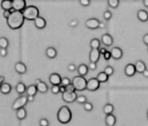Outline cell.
I'll return each instance as SVG.
<instances>
[{
    "label": "cell",
    "instance_id": "obj_1",
    "mask_svg": "<svg viewBox=\"0 0 148 126\" xmlns=\"http://www.w3.org/2000/svg\"><path fill=\"white\" fill-rule=\"evenodd\" d=\"M24 20H25V18H24L22 11L12 10L10 17L6 19V22H7V25L9 26L10 29L18 30L23 26Z\"/></svg>",
    "mask_w": 148,
    "mask_h": 126
},
{
    "label": "cell",
    "instance_id": "obj_2",
    "mask_svg": "<svg viewBox=\"0 0 148 126\" xmlns=\"http://www.w3.org/2000/svg\"><path fill=\"white\" fill-rule=\"evenodd\" d=\"M56 118H57V120H58V122L60 124L67 125L72 119V112H71L70 109L68 106L64 105V106H62L58 110Z\"/></svg>",
    "mask_w": 148,
    "mask_h": 126
},
{
    "label": "cell",
    "instance_id": "obj_3",
    "mask_svg": "<svg viewBox=\"0 0 148 126\" xmlns=\"http://www.w3.org/2000/svg\"><path fill=\"white\" fill-rule=\"evenodd\" d=\"M25 19L29 21H34L37 17H39V10L35 5H29L22 11Z\"/></svg>",
    "mask_w": 148,
    "mask_h": 126
},
{
    "label": "cell",
    "instance_id": "obj_4",
    "mask_svg": "<svg viewBox=\"0 0 148 126\" xmlns=\"http://www.w3.org/2000/svg\"><path fill=\"white\" fill-rule=\"evenodd\" d=\"M87 82L88 80L83 76H75L72 79V84H74L76 91H83L87 88Z\"/></svg>",
    "mask_w": 148,
    "mask_h": 126
},
{
    "label": "cell",
    "instance_id": "obj_5",
    "mask_svg": "<svg viewBox=\"0 0 148 126\" xmlns=\"http://www.w3.org/2000/svg\"><path fill=\"white\" fill-rule=\"evenodd\" d=\"M28 103V98L27 96H23L21 95L19 98H17L12 104V106H11V109L13 111H17L18 109L20 108H23L25 107V105H27Z\"/></svg>",
    "mask_w": 148,
    "mask_h": 126
},
{
    "label": "cell",
    "instance_id": "obj_6",
    "mask_svg": "<svg viewBox=\"0 0 148 126\" xmlns=\"http://www.w3.org/2000/svg\"><path fill=\"white\" fill-rule=\"evenodd\" d=\"M101 86V83L96 78H92L88 80L87 82V88L86 90L88 91H97Z\"/></svg>",
    "mask_w": 148,
    "mask_h": 126
},
{
    "label": "cell",
    "instance_id": "obj_7",
    "mask_svg": "<svg viewBox=\"0 0 148 126\" xmlns=\"http://www.w3.org/2000/svg\"><path fill=\"white\" fill-rule=\"evenodd\" d=\"M78 95L75 91L73 92H69V91H65L64 93L62 94V98L63 100V102L67 103V104H71L76 101Z\"/></svg>",
    "mask_w": 148,
    "mask_h": 126
},
{
    "label": "cell",
    "instance_id": "obj_8",
    "mask_svg": "<svg viewBox=\"0 0 148 126\" xmlns=\"http://www.w3.org/2000/svg\"><path fill=\"white\" fill-rule=\"evenodd\" d=\"M100 23L101 21H99V19L95 17H91V18H88L85 22V26L89 30H96L99 28Z\"/></svg>",
    "mask_w": 148,
    "mask_h": 126
},
{
    "label": "cell",
    "instance_id": "obj_9",
    "mask_svg": "<svg viewBox=\"0 0 148 126\" xmlns=\"http://www.w3.org/2000/svg\"><path fill=\"white\" fill-rule=\"evenodd\" d=\"M12 8L13 10L23 11L26 8L25 0H12Z\"/></svg>",
    "mask_w": 148,
    "mask_h": 126
},
{
    "label": "cell",
    "instance_id": "obj_10",
    "mask_svg": "<svg viewBox=\"0 0 148 126\" xmlns=\"http://www.w3.org/2000/svg\"><path fill=\"white\" fill-rule=\"evenodd\" d=\"M35 84L37 88V91L40 92V93H47L48 91H49V86L47 85V84L40 79H36L35 81Z\"/></svg>",
    "mask_w": 148,
    "mask_h": 126
},
{
    "label": "cell",
    "instance_id": "obj_11",
    "mask_svg": "<svg viewBox=\"0 0 148 126\" xmlns=\"http://www.w3.org/2000/svg\"><path fill=\"white\" fill-rule=\"evenodd\" d=\"M101 42L107 47H110L112 46V44H114V38L113 37L109 34V33H105L101 36Z\"/></svg>",
    "mask_w": 148,
    "mask_h": 126
},
{
    "label": "cell",
    "instance_id": "obj_12",
    "mask_svg": "<svg viewBox=\"0 0 148 126\" xmlns=\"http://www.w3.org/2000/svg\"><path fill=\"white\" fill-rule=\"evenodd\" d=\"M124 73L127 77L128 78H132L135 75L136 73V69H135V66L134 64H127L126 66H125V69H124Z\"/></svg>",
    "mask_w": 148,
    "mask_h": 126
},
{
    "label": "cell",
    "instance_id": "obj_13",
    "mask_svg": "<svg viewBox=\"0 0 148 126\" xmlns=\"http://www.w3.org/2000/svg\"><path fill=\"white\" fill-rule=\"evenodd\" d=\"M100 51L99 49H91L89 52V61L90 63H97L100 60Z\"/></svg>",
    "mask_w": 148,
    "mask_h": 126
},
{
    "label": "cell",
    "instance_id": "obj_14",
    "mask_svg": "<svg viewBox=\"0 0 148 126\" xmlns=\"http://www.w3.org/2000/svg\"><path fill=\"white\" fill-rule=\"evenodd\" d=\"M34 24L35 27L38 30H42L46 27L47 25V22L46 20L42 17H37L35 20H34Z\"/></svg>",
    "mask_w": 148,
    "mask_h": 126
},
{
    "label": "cell",
    "instance_id": "obj_15",
    "mask_svg": "<svg viewBox=\"0 0 148 126\" xmlns=\"http://www.w3.org/2000/svg\"><path fill=\"white\" fill-rule=\"evenodd\" d=\"M111 55H112V57L115 60H120L123 57V51L121 50V48L120 47H114L112 50H111Z\"/></svg>",
    "mask_w": 148,
    "mask_h": 126
},
{
    "label": "cell",
    "instance_id": "obj_16",
    "mask_svg": "<svg viewBox=\"0 0 148 126\" xmlns=\"http://www.w3.org/2000/svg\"><path fill=\"white\" fill-rule=\"evenodd\" d=\"M14 69H15L16 72L18 73V74H20V75L25 74L27 72V66L23 62H17V63H16L15 65H14Z\"/></svg>",
    "mask_w": 148,
    "mask_h": 126
},
{
    "label": "cell",
    "instance_id": "obj_17",
    "mask_svg": "<svg viewBox=\"0 0 148 126\" xmlns=\"http://www.w3.org/2000/svg\"><path fill=\"white\" fill-rule=\"evenodd\" d=\"M49 81L52 85H60L62 82V77L58 73H52L49 78Z\"/></svg>",
    "mask_w": 148,
    "mask_h": 126
},
{
    "label": "cell",
    "instance_id": "obj_18",
    "mask_svg": "<svg viewBox=\"0 0 148 126\" xmlns=\"http://www.w3.org/2000/svg\"><path fill=\"white\" fill-rule=\"evenodd\" d=\"M134 66H135V69H136V72H138L140 74H142L143 71L147 70V65H146L145 62L142 61V60L136 61V63L134 64Z\"/></svg>",
    "mask_w": 148,
    "mask_h": 126
},
{
    "label": "cell",
    "instance_id": "obj_19",
    "mask_svg": "<svg viewBox=\"0 0 148 126\" xmlns=\"http://www.w3.org/2000/svg\"><path fill=\"white\" fill-rule=\"evenodd\" d=\"M45 54H46V57L48 58H50V59H54L57 56V51L55 47H48L46 49V51H45Z\"/></svg>",
    "mask_w": 148,
    "mask_h": 126
},
{
    "label": "cell",
    "instance_id": "obj_20",
    "mask_svg": "<svg viewBox=\"0 0 148 126\" xmlns=\"http://www.w3.org/2000/svg\"><path fill=\"white\" fill-rule=\"evenodd\" d=\"M137 17L140 22L146 23L148 21V12L145 10H139L137 12Z\"/></svg>",
    "mask_w": 148,
    "mask_h": 126
},
{
    "label": "cell",
    "instance_id": "obj_21",
    "mask_svg": "<svg viewBox=\"0 0 148 126\" xmlns=\"http://www.w3.org/2000/svg\"><path fill=\"white\" fill-rule=\"evenodd\" d=\"M88 71H89L88 66L87 64H81L78 66V68H77L78 75H80V76H83V77H85V76H87V75H88Z\"/></svg>",
    "mask_w": 148,
    "mask_h": 126
},
{
    "label": "cell",
    "instance_id": "obj_22",
    "mask_svg": "<svg viewBox=\"0 0 148 126\" xmlns=\"http://www.w3.org/2000/svg\"><path fill=\"white\" fill-rule=\"evenodd\" d=\"M117 122V118L114 114L107 115L105 118V124L107 126H114Z\"/></svg>",
    "mask_w": 148,
    "mask_h": 126
},
{
    "label": "cell",
    "instance_id": "obj_23",
    "mask_svg": "<svg viewBox=\"0 0 148 126\" xmlns=\"http://www.w3.org/2000/svg\"><path fill=\"white\" fill-rule=\"evenodd\" d=\"M16 117L19 121L24 120L27 118V111L25 110V108H20L17 111H16Z\"/></svg>",
    "mask_w": 148,
    "mask_h": 126
},
{
    "label": "cell",
    "instance_id": "obj_24",
    "mask_svg": "<svg viewBox=\"0 0 148 126\" xmlns=\"http://www.w3.org/2000/svg\"><path fill=\"white\" fill-rule=\"evenodd\" d=\"M12 87L9 83H3L1 87H0V92L3 95H8L11 92Z\"/></svg>",
    "mask_w": 148,
    "mask_h": 126
},
{
    "label": "cell",
    "instance_id": "obj_25",
    "mask_svg": "<svg viewBox=\"0 0 148 126\" xmlns=\"http://www.w3.org/2000/svg\"><path fill=\"white\" fill-rule=\"evenodd\" d=\"M0 6L3 10H12V0H2Z\"/></svg>",
    "mask_w": 148,
    "mask_h": 126
},
{
    "label": "cell",
    "instance_id": "obj_26",
    "mask_svg": "<svg viewBox=\"0 0 148 126\" xmlns=\"http://www.w3.org/2000/svg\"><path fill=\"white\" fill-rule=\"evenodd\" d=\"M26 90H27V87H26V85L23 82H19L16 85V91L20 96L23 95V93H25L26 92Z\"/></svg>",
    "mask_w": 148,
    "mask_h": 126
},
{
    "label": "cell",
    "instance_id": "obj_27",
    "mask_svg": "<svg viewBox=\"0 0 148 126\" xmlns=\"http://www.w3.org/2000/svg\"><path fill=\"white\" fill-rule=\"evenodd\" d=\"M114 111V106L112 104H106L103 107V113L107 116V115H110L113 114Z\"/></svg>",
    "mask_w": 148,
    "mask_h": 126
},
{
    "label": "cell",
    "instance_id": "obj_28",
    "mask_svg": "<svg viewBox=\"0 0 148 126\" xmlns=\"http://www.w3.org/2000/svg\"><path fill=\"white\" fill-rule=\"evenodd\" d=\"M26 92H27V96H36V93L38 92L36 84H30V85H29L27 87Z\"/></svg>",
    "mask_w": 148,
    "mask_h": 126
},
{
    "label": "cell",
    "instance_id": "obj_29",
    "mask_svg": "<svg viewBox=\"0 0 148 126\" xmlns=\"http://www.w3.org/2000/svg\"><path fill=\"white\" fill-rule=\"evenodd\" d=\"M96 78L99 80V82L101 84V83H107L108 81V78H109V76H108L104 71H101L100 73H98Z\"/></svg>",
    "mask_w": 148,
    "mask_h": 126
},
{
    "label": "cell",
    "instance_id": "obj_30",
    "mask_svg": "<svg viewBox=\"0 0 148 126\" xmlns=\"http://www.w3.org/2000/svg\"><path fill=\"white\" fill-rule=\"evenodd\" d=\"M101 44V42L98 38H93V39H91L89 45H90L91 49H100Z\"/></svg>",
    "mask_w": 148,
    "mask_h": 126
},
{
    "label": "cell",
    "instance_id": "obj_31",
    "mask_svg": "<svg viewBox=\"0 0 148 126\" xmlns=\"http://www.w3.org/2000/svg\"><path fill=\"white\" fill-rule=\"evenodd\" d=\"M8 46H9V40L4 37H0V48L7 49Z\"/></svg>",
    "mask_w": 148,
    "mask_h": 126
},
{
    "label": "cell",
    "instance_id": "obj_32",
    "mask_svg": "<svg viewBox=\"0 0 148 126\" xmlns=\"http://www.w3.org/2000/svg\"><path fill=\"white\" fill-rule=\"evenodd\" d=\"M108 4L110 8L116 9L120 4V0H108Z\"/></svg>",
    "mask_w": 148,
    "mask_h": 126
},
{
    "label": "cell",
    "instance_id": "obj_33",
    "mask_svg": "<svg viewBox=\"0 0 148 126\" xmlns=\"http://www.w3.org/2000/svg\"><path fill=\"white\" fill-rule=\"evenodd\" d=\"M75 102H77V103L80 104V105H84L86 102H88V98H87V97L84 96V95H80V96L77 97Z\"/></svg>",
    "mask_w": 148,
    "mask_h": 126
},
{
    "label": "cell",
    "instance_id": "obj_34",
    "mask_svg": "<svg viewBox=\"0 0 148 126\" xmlns=\"http://www.w3.org/2000/svg\"><path fill=\"white\" fill-rule=\"evenodd\" d=\"M83 109L87 111V112H90L94 110V105L93 104H91L90 102H86L83 105Z\"/></svg>",
    "mask_w": 148,
    "mask_h": 126
},
{
    "label": "cell",
    "instance_id": "obj_35",
    "mask_svg": "<svg viewBox=\"0 0 148 126\" xmlns=\"http://www.w3.org/2000/svg\"><path fill=\"white\" fill-rule=\"evenodd\" d=\"M104 72L108 75V76H112V75H114V69L112 67V66H107V67H105V69H104Z\"/></svg>",
    "mask_w": 148,
    "mask_h": 126
},
{
    "label": "cell",
    "instance_id": "obj_36",
    "mask_svg": "<svg viewBox=\"0 0 148 126\" xmlns=\"http://www.w3.org/2000/svg\"><path fill=\"white\" fill-rule=\"evenodd\" d=\"M112 12L108 10H106L104 12H103V18L106 20V21H109L111 18H112Z\"/></svg>",
    "mask_w": 148,
    "mask_h": 126
},
{
    "label": "cell",
    "instance_id": "obj_37",
    "mask_svg": "<svg viewBox=\"0 0 148 126\" xmlns=\"http://www.w3.org/2000/svg\"><path fill=\"white\" fill-rule=\"evenodd\" d=\"M72 83V81L69 78H67V77H65V78H62V82H61V85H63V86H67V85H69V84H71Z\"/></svg>",
    "mask_w": 148,
    "mask_h": 126
},
{
    "label": "cell",
    "instance_id": "obj_38",
    "mask_svg": "<svg viewBox=\"0 0 148 126\" xmlns=\"http://www.w3.org/2000/svg\"><path fill=\"white\" fill-rule=\"evenodd\" d=\"M39 125L40 126H49V121L45 118H42L39 120Z\"/></svg>",
    "mask_w": 148,
    "mask_h": 126
},
{
    "label": "cell",
    "instance_id": "obj_39",
    "mask_svg": "<svg viewBox=\"0 0 148 126\" xmlns=\"http://www.w3.org/2000/svg\"><path fill=\"white\" fill-rule=\"evenodd\" d=\"M51 92L54 95H57L58 93H60V85H52Z\"/></svg>",
    "mask_w": 148,
    "mask_h": 126
},
{
    "label": "cell",
    "instance_id": "obj_40",
    "mask_svg": "<svg viewBox=\"0 0 148 126\" xmlns=\"http://www.w3.org/2000/svg\"><path fill=\"white\" fill-rule=\"evenodd\" d=\"M79 3L82 7H88L90 5L91 1L90 0H79Z\"/></svg>",
    "mask_w": 148,
    "mask_h": 126
},
{
    "label": "cell",
    "instance_id": "obj_41",
    "mask_svg": "<svg viewBox=\"0 0 148 126\" xmlns=\"http://www.w3.org/2000/svg\"><path fill=\"white\" fill-rule=\"evenodd\" d=\"M78 24H79V21H78L77 19H72V20L69 23V25L70 27H72V28L76 27Z\"/></svg>",
    "mask_w": 148,
    "mask_h": 126
},
{
    "label": "cell",
    "instance_id": "obj_42",
    "mask_svg": "<svg viewBox=\"0 0 148 126\" xmlns=\"http://www.w3.org/2000/svg\"><path fill=\"white\" fill-rule=\"evenodd\" d=\"M66 91H69V92L76 91V90H75V86H74V84H73L72 83H71V84H69V85H67V86H66Z\"/></svg>",
    "mask_w": 148,
    "mask_h": 126
},
{
    "label": "cell",
    "instance_id": "obj_43",
    "mask_svg": "<svg viewBox=\"0 0 148 126\" xmlns=\"http://www.w3.org/2000/svg\"><path fill=\"white\" fill-rule=\"evenodd\" d=\"M67 68H68V71H70V72H74V71H76V66H75V64H69Z\"/></svg>",
    "mask_w": 148,
    "mask_h": 126
},
{
    "label": "cell",
    "instance_id": "obj_44",
    "mask_svg": "<svg viewBox=\"0 0 148 126\" xmlns=\"http://www.w3.org/2000/svg\"><path fill=\"white\" fill-rule=\"evenodd\" d=\"M102 56H103V57H104V59L106 61H108V60H110V58H112L111 51H107V52L104 55H102Z\"/></svg>",
    "mask_w": 148,
    "mask_h": 126
},
{
    "label": "cell",
    "instance_id": "obj_45",
    "mask_svg": "<svg viewBox=\"0 0 148 126\" xmlns=\"http://www.w3.org/2000/svg\"><path fill=\"white\" fill-rule=\"evenodd\" d=\"M88 69H89V71H95L97 69V64H96V63H90L89 65H88Z\"/></svg>",
    "mask_w": 148,
    "mask_h": 126
},
{
    "label": "cell",
    "instance_id": "obj_46",
    "mask_svg": "<svg viewBox=\"0 0 148 126\" xmlns=\"http://www.w3.org/2000/svg\"><path fill=\"white\" fill-rule=\"evenodd\" d=\"M8 55V51H7V49H3V48H1L0 49V56L2 57H5L6 56Z\"/></svg>",
    "mask_w": 148,
    "mask_h": 126
},
{
    "label": "cell",
    "instance_id": "obj_47",
    "mask_svg": "<svg viewBox=\"0 0 148 126\" xmlns=\"http://www.w3.org/2000/svg\"><path fill=\"white\" fill-rule=\"evenodd\" d=\"M12 10H3V17H5L6 19L10 17V13H11V11Z\"/></svg>",
    "mask_w": 148,
    "mask_h": 126
},
{
    "label": "cell",
    "instance_id": "obj_48",
    "mask_svg": "<svg viewBox=\"0 0 148 126\" xmlns=\"http://www.w3.org/2000/svg\"><path fill=\"white\" fill-rule=\"evenodd\" d=\"M142 40H143V43L147 46L148 45V33L147 34H145L144 36H143V38H142Z\"/></svg>",
    "mask_w": 148,
    "mask_h": 126
},
{
    "label": "cell",
    "instance_id": "obj_49",
    "mask_svg": "<svg viewBox=\"0 0 148 126\" xmlns=\"http://www.w3.org/2000/svg\"><path fill=\"white\" fill-rule=\"evenodd\" d=\"M107 51L108 50L105 47H100V49H99V51H100V54L101 55H104L107 52Z\"/></svg>",
    "mask_w": 148,
    "mask_h": 126
},
{
    "label": "cell",
    "instance_id": "obj_50",
    "mask_svg": "<svg viewBox=\"0 0 148 126\" xmlns=\"http://www.w3.org/2000/svg\"><path fill=\"white\" fill-rule=\"evenodd\" d=\"M66 91V86H63V85H61L60 84V93H64Z\"/></svg>",
    "mask_w": 148,
    "mask_h": 126
},
{
    "label": "cell",
    "instance_id": "obj_51",
    "mask_svg": "<svg viewBox=\"0 0 148 126\" xmlns=\"http://www.w3.org/2000/svg\"><path fill=\"white\" fill-rule=\"evenodd\" d=\"M28 98V102H34L35 100V96H27Z\"/></svg>",
    "mask_w": 148,
    "mask_h": 126
},
{
    "label": "cell",
    "instance_id": "obj_52",
    "mask_svg": "<svg viewBox=\"0 0 148 126\" xmlns=\"http://www.w3.org/2000/svg\"><path fill=\"white\" fill-rule=\"evenodd\" d=\"M142 75H143V77H144V78H148V70H147V69L146 71H143Z\"/></svg>",
    "mask_w": 148,
    "mask_h": 126
},
{
    "label": "cell",
    "instance_id": "obj_53",
    "mask_svg": "<svg viewBox=\"0 0 148 126\" xmlns=\"http://www.w3.org/2000/svg\"><path fill=\"white\" fill-rule=\"evenodd\" d=\"M105 27H106V24H104V23H102V22H101L100 23V25H99V29H105Z\"/></svg>",
    "mask_w": 148,
    "mask_h": 126
},
{
    "label": "cell",
    "instance_id": "obj_54",
    "mask_svg": "<svg viewBox=\"0 0 148 126\" xmlns=\"http://www.w3.org/2000/svg\"><path fill=\"white\" fill-rule=\"evenodd\" d=\"M4 77L3 76H0V87H1V85H2V84L4 82Z\"/></svg>",
    "mask_w": 148,
    "mask_h": 126
},
{
    "label": "cell",
    "instance_id": "obj_55",
    "mask_svg": "<svg viewBox=\"0 0 148 126\" xmlns=\"http://www.w3.org/2000/svg\"><path fill=\"white\" fill-rule=\"evenodd\" d=\"M143 4L145 7L148 8V0H143Z\"/></svg>",
    "mask_w": 148,
    "mask_h": 126
},
{
    "label": "cell",
    "instance_id": "obj_56",
    "mask_svg": "<svg viewBox=\"0 0 148 126\" xmlns=\"http://www.w3.org/2000/svg\"><path fill=\"white\" fill-rule=\"evenodd\" d=\"M147 121H148V110H147Z\"/></svg>",
    "mask_w": 148,
    "mask_h": 126
},
{
    "label": "cell",
    "instance_id": "obj_57",
    "mask_svg": "<svg viewBox=\"0 0 148 126\" xmlns=\"http://www.w3.org/2000/svg\"><path fill=\"white\" fill-rule=\"evenodd\" d=\"M147 52H148V45H147Z\"/></svg>",
    "mask_w": 148,
    "mask_h": 126
}]
</instances>
